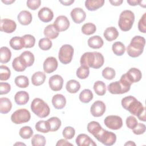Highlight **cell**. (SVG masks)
<instances>
[{
	"mask_svg": "<svg viewBox=\"0 0 146 146\" xmlns=\"http://www.w3.org/2000/svg\"><path fill=\"white\" fill-rule=\"evenodd\" d=\"M104 62L103 55L99 52H86L84 53L80 60L81 66L98 69L103 66Z\"/></svg>",
	"mask_w": 146,
	"mask_h": 146,
	"instance_id": "cell-1",
	"label": "cell"
},
{
	"mask_svg": "<svg viewBox=\"0 0 146 146\" xmlns=\"http://www.w3.org/2000/svg\"><path fill=\"white\" fill-rule=\"evenodd\" d=\"M121 106L133 115L138 116L145 108L143 104L132 96L124 97L121 100Z\"/></svg>",
	"mask_w": 146,
	"mask_h": 146,
	"instance_id": "cell-2",
	"label": "cell"
},
{
	"mask_svg": "<svg viewBox=\"0 0 146 146\" xmlns=\"http://www.w3.org/2000/svg\"><path fill=\"white\" fill-rule=\"evenodd\" d=\"M145 44V39L144 37L140 35L135 36L127 47L128 55L132 58L139 56L144 51Z\"/></svg>",
	"mask_w": 146,
	"mask_h": 146,
	"instance_id": "cell-3",
	"label": "cell"
},
{
	"mask_svg": "<svg viewBox=\"0 0 146 146\" xmlns=\"http://www.w3.org/2000/svg\"><path fill=\"white\" fill-rule=\"evenodd\" d=\"M31 110L33 112L40 118L48 116L50 112V109L48 104L42 99L35 98L31 103Z\"/></svg>",
	"mask_w": 146,
	"mask_h": 146,
	"instance_id": "cell-4",
	"label": "cell"
},
{
	"mask_svg": "<svg viewBox=\"0 0 146 146\" xmlns=\"http://www.w3.org/2000/svg\"><path fill=\"white\" fill-rule=\"evenodd\" d=\"M135 21L134 13L129 10L123 11L119 16L118 25L121 31H128L130 30Z\"/></svg>",
	"mask_w": 146,
	"mask_h": 146,
	"instance_id": "cell-5",
	"label": "cell"
},
{
	"mask_svg": "<svg viewBox=\"0 0 146 146\" xmlns=\"http://www.w3.org/2000/svg\"><path fill=\"white\" fill-rule=\"evenodd\" d=\"M93 136L99 142L107 146L113 145L116 141V135L115 133L104 129L103 128H101Z\"/></svg>",
	"mask_w": 146,
	"mask_h": 146,
	"instance_id": "cell-6",
	"label": "cell"
},
{
	"mask_svg": "<svg viewBox=\"0 0 146 146\" xmlns=\"http://www.w3.org/2000/svg\"><path fill=\"white\" fill-rule=\"evenodd\" d=\"M74 48L70 44H64L59 49L58 58L60 62L67 64L70 63L74 55Z\"/></svg>",
	"mask_w": 146,
	"mask_h": 146,
	"instance_id": "cell-7",
	"label": "cell"
},
{
	"mask_svg": "<svg viewBox=\"0 0 146 146\" xmlns=\"http://www.w3.org/2000/svg\"><path fill=\"white\" fill-rule=\"evenodd\" d=\"M31 119L30 112L25 108H21L14 112L11 116L13 123L16 124H21L28 122Z\"/></svg>",
	"mask_w": 146,
	"mask_h": 146,
	"instance_id": "cell-8",
	"label": "cell"
},
{
	"mask_svg": "<svg viewBox=\"0 0 146 146\" xmlns=\"http://www.w3.org/2000/svg\"><path fill=\"white\" fill-rule=\"evenodd\" d=\"M105 125L112 130H117L123 126V120L121 117L117 115L107 116L104 120Z\"/></svg>",
	"mask_w": 146,
	"mask_h": 146,
	"instance_id": "cell-9",
	"label": "cell"
},
{
	"mask_svg": "<svg viewBox=\"0 0 146 146\" xmlns=\"http://www.w3.org/2000/svg\"><path fill=\"white\" fill-rule=\"evenodd\" d=\"M107 89L112 94H123L128 92L130 88L124 87L119 81L112 82L108 85Z\"/></svg>",
	"mask_w": 146,
	"mask_h": 146,
	"instance_id": "cell-10",
	"label": "cell"
},
{
	"mask_svg": "<svg viewBox=\"0 0 146 146\" xmlns=\"http://www.w3.org/2000/svg\"><path fill=\"white\" fill-rule=\"evenodd\" d=\"M106 109L105 103L102 101L97 100L92 104L90 108V112L94 117H100L104 114Z\"/></svg>",
	"mask_w": 146,
	"mask_h": 146,
	"instance_id": "cell-11",
	"label": "cell"
},
{
	"mask_svg": "<svg viewBox=\"0 0 146 146\" xmlns=\"http://www.w3.org/2000/svg\"><path fill=\"white\" fill-rule=\"evenodd\" d=\"M17 28V24L13 20L5 18L1 21L0 30L1 31L6 33H12Z\"/></svg>",
	"mask_w": 146,
	"mask_h": 146,
	"instance_id": "cell-12",
	"label": "cell"
},
{
	"mask_svg": "<svg viewBox=\"0 0 146 146\" xmlns=\"http://www.w3.org/2000/svg\"><path fill=\"white\" fill-rule=\"evenodd\" d=\"M48 84L51 90L54 91H60L63 87V79L59 75H52L49 78Z\"/></svg>",
	"mask_w": 146,
	"mask_h": 146,
	"instance_id": "cell-13",
	"label": "cell"
},
{
	"mask_svg": "<svg viewBox=\"0 0 146 146\" xmlns=\"http://www.w3.org/2000/svg\"><path fill=\"white\" fill-rule=\"evenodd\" d=\"M58 66V63L56 59L53 56H49L43 62V70L44 72L50 74L56 70Z\"/></svg>",
	"mask_w": 146,
	"mask_h": 146,
	"instance_id": "cell-14",
	"label": "cell"
},
{
	"mask_svg": "<svg viewBox=\"0 0 146 146\" xmlns=\"http://www.w3.org/2000/svg\"><path fill=\"white\" fill-rule=\"evenodd\" d=\"M54 25L59 32L64 31L70 27V21L67 17L64 15H59L55 20Z\"/></svg>",
	"mask_w": 146,
	"mask_h": 146,
	"instance_id": "cell-15",
	"label": "cell"
},
{
	"mask_svg": "<svg viewBox=\"0 0 146 146\" xmlns=\"http://www.w3.org/2000/svg\"><path fill=\"white\" fill-rule=\"evenodd\" d=\"M72 21L77 24H79L86 19V12L80 7H75L73 9L70 13Z\"/></svg>",
	"mask_w": 146,
	"mask_h": 146,
	"instance_id": "cell-16",
	"label": "cell"
},
{
	"mask_svg": "<svg viewBox=\"0 0 146 146\" xmlns=\"http://www.w3.org/2000/svg\"><path fill=\"white\" fill-rule=\"evenodd\" d=\"M38 16L42 22L47 23L53 19L54 13L50 8L44 7L39 10L38 13Z\"/></svg>",
	"mask_w": 146,
	"mask_h": 146,
	"instance_id": "cell-17",
	"label": "cell"
},
{
	"mask_svg": "<svg viewBox=\"0 0 146 146\" xmlns=\"http://www.w3.org/2000/svg\"><path fill=\"white\" fill-rule=\"evenodd\" d=\"M76 143L78 146H95L96 144L86 134H79L76 138Z\"/></svg>",
	"mask_w": 146,
	"mask_h": 146,
	"instance_id": "cell-18",
	"label": "cell"
},
{
	"mask_svg": "<svg viewBox=\"0 0 146 146\" xmlns=\"http://www.w3.org/2000/svg\"><path fill=\"white\" fill-rule=\"evenodd\" d=\"M17 19L20 24L23 26H27L31 22L33 16L31 13L29 11L22 10L18 14Z\"/></svg>",
	"mask_w": 146,
	"mask_h": 146,
	"instance_id": "cell-19",
	"label": "cell"
},
{
	"mask_svg": "<svg viewBox=\"0 0 146 146\" xmlns=\"http://www.w3.org/2000/svg\"><path fill=\"white\" fill-rule=\"evenodd\" d=\"M125 74L132 83L139 82L142 78V74L140 70L134 67L130 68Z\"/></svg>",
	"mask_w": 146,
	"mask_h": 146,
	"instance_id": "cell-20",
	"label": "cell"
},
{
	"mask_svg": "<svg viewBox=\"0 0 146 146\" xmlns=\"http://www.w3.org/2000/svg\"><path fill=\"white\" fill-rule=\"evenodd\" d=\"M52 104L55 108L60 110L63 108L66 104V99L62 94H56L52 98Z\"/></svg>",
	"mask_w": 146,
	"mask_h": 146,
	"instance_id": "cell-21",
	"label": "cell"
},
{
	"mask_svg": "<svg viewBox=\"0 0 146 146\" xmlns=\"http://www.w3.org/2000/svg\"><path fill=\"white\" fill-rule=\"evenodd\" d=\"M14 100L18 105H25L29 100V95L28 92L25 91H18L14 96Z\"/></svg>",
	"mask_w": 146,
	"mask_h": 146,
	"instance_id": "cell-22",
	"label": "cell"
},
{
	"mask_svg": "<svg viewBox=\"0 0 146 146\" xmlns=\"http://www.w3.org/2000/svg\"><path fill=\"white\" fill-rule=\"evenodd\" d=\"M43 33L46 38L50 39H54L58 36L59 32L54 24H50L44 28Z\"/></svg>",
	"mask_w": 146,
	"mask_h": 146,
	"instance_id": "cell-23",
	"label": "cell"
},
{
	"mask_svg": "<svg viewBox=\"0 0 146 146\" xmlns=\"http://www.w3.org/2000/svg\"><path fill=\"white\" fill-rule=\"evenodd\" d=\"M87 43L90 47L94 49H98L103 46L104 42L100 36L95 35L88 39Z\"/></svg>",
	"mask_w": 146,
	"mask_h": 146,
	"instance_id": "cell-24",
	"label": "cell"
},
{
	"mask_svg": "<svg viewBox=\"0 0 146 146\" xmlns=\"http://www.w3.org/2000/svg\"><path fill=\"white\" fill-rule=\"evenodd\" d=\"M103 35L107 40L111 42L118 37L119 32L115 27H109L104 30Z\"/></svg>",
	"mask_w": 146,
	"mask_h": 146,
	"instance_id": "cell-25",
	"label": "cell"
},
{
	"mask_svg": "<svg viewBox=\"0 0 146 146\" xmlns=\"http://www.w3.org/2000/svg\"><path fill=\"white\" fill-rule=\"evenodd\" d=\"M19 56L26 67L31 66L34 62V55L29 51H23Z\"/></svg>",
	"mask_w": 146,
	"mask_h": 146,
	"instance_id": "cell-26",
	"label": "cell"
},
{
	"mask_svg": "<svg viewBox=\"0 0 146 146\" xmlns=\"http://www.w3.org/2000/svg\"><path fill=\"white\" fill-rule=\"evenodd\" d=\"M104 3V0H87L85 1V7L89 11H95L102 7Z\"/></svg>",
	"mask_w": 146,
	"mask_h": 146,
	"instance_id": "cell-27",
	"label": "cell"
},
{
	"mask_svg": "<svg viewBox=\"0 0 146 146\" xmlns=\"http://www.w3.org/2000/svg\"><path fill=\"white\" fill-rule=\"evenodd\" d=\"M46 78V74L42 71L35 72L31 76L32 84L35 86H39L44 83Z\"/></svg>",
	"mask_w": 146,
	"mask_h": 146,
	"instance_id": "cell-28",
	"label": "cell"
},
{
	"mask_svg": "<svg viewBox=\"0 0 146 146\" xmlns=\"http://www.w3.org/2000/svg\"><path fill=\"white\" fill-rule=\"evenodd\" d=\"M12 108V103L9 99L3 97L0 98V112L6 114L9 112Z\"/></svg>",
	"mask_w": 146,
	"mask_h": 146,
	"instance_id": "cell-29",
	"label": "cell"
},
{
	"mask_svg": "<svg viewBox=\"0 0 146 146\" xmlns=\"http://www.w3.org/2000/svg\"><path fill=\"white\" fill-rule=\"evenodd\" d=\"M10 47L15 50H20L25 47V43L22 37L14 36L10 40Z\"/></svg>",
	"mask_w": 146,
	"mask_h": 146,
	"instance_id": "cell-30",
	"label": "cell"
},
{
	"mask_svg": "<svg viewBox=\"0 0 146 146\" xmlns=\"http://www.w3.org/2000/svg\"><path fill=\"white\" fill-rule=\"evenodd\" d=\"M67 91L71 94L76 93L80 88V84L79 82L74 79L68 80L66 85Z\"/></svg>",
	"mask_w": 146,
	"mask_h": 146,
	"instance_id": "cell-31",
	"label": "cell"
},
{
	"mask_svg": "<svg viewBox=\"0 0 146 146\" xmlns=\"http://www.w3.org/2000/svg\"><path fill=\"white\" fill-rule=\"evenodd\" d=\"M0 62L2 63H8L11 57V52L10 50L5 46L2 47L0 48Z\"/></svg>",
	"mask_w": 146,
	"mask_h": 146,
	"instance_id": "cell-32",
	"label": "cell"
},
{
	"mask_svg": "<svg viewBox=\"0 0 146 146\" xmlns=\"http://www.w3.org/2000/svg\"><path fill=\"white\" fill-rule=\"evenodd\" d=\"M93 93L90 90L84 89L80 93L79 98L82 103H88L93 99Z\"/></svg>",
	"mask_w": 146,
	"mask_h": 146,
	"instance_id": "cell-33",
	"label": "cell"
},
{
	"mask_svg": "<svg viewBox=\"0 0 146 146\" xmlns=\"http://www.w3.org/2000/svg\"><path fill=\"white\" fill-rule=\"evenodd\" d=\"M94 90L96 94L99 96L104 95L106 92V84L100 80L96 81L94 84Z\"/></svg>",
	"mask_w": 146,
	"mask_h": 146,
	"instance_id": "cell-34",
	"label": "cell"
},
{
	"mask_svg": "<svg viewBox=\"0 0 146 146\" xmlns=\"http://www.w3.org/2000/svg\"><path fill=\"white\" fill-rule=\"evenodd\" d=\"M113 52L117 56L123 55L125 51L124 44L121 42H116L112 46Z\"/></svg>",
	"mask_w": 146,
	"mask_h": 146,
	"instance_id": "cell-35",
	"label": "cell"
},
{
	"mask_svg": "<svg viewBox=\"0 0 146 146\" xmlns=\"http://www.w3.org/2000/svg\"><path fill=\"white\" fill-rule=\"evenodd\" d=\"M35 127L36 130L40 132L47 133L50 131V125L47 121L39 120L35 124Z\"/></svg>",
	"mask_w": 146,
	"mask_h": 146,
	"instance_id": "cell-36",
	"label": "cell"
},
{
	"mask_svg": "<svg viewBox=\"0 0 146 146\" xmlns=\"http://www.w3.org/2000/svg\"><path fill=\"white\" fill-rule=\"evenodd\" d=\"M12 67L14 70L17 72H22L26 68V66L23 63L20 56L15 58L12 62Z\"/></svg>",
	"mask_w": 146,
	"mask_h": 146,
	"instance_id": "cell-37",
	"label": "cell"
},
{
	"mask_svg": "<svg viewBox=\"0 0 146 146\" xmlns=\"http://www.w3.org/2000/svg\"><path fill=\"white\" fill-rule=\"evenodd\" d=\"M15 84L19 88H26L29 85V80L27 76L25 75H19L14 79Z\"/></svg>",
	"mask_w": 146,
	"mask_h": 146,
	"instance_id": "cell-38",
	"label": "cell"
},
{
	"mask_svg": "<svg viewBox=\"0 0 146 146\" xmlns=\"http://www.w3.org/2000/svg\"><path fill=\"white\" fill-rule=\"evenodd\" d=\"M50 125V131L55 132L58 131L61 126V120L57 117H52L47 120Z\"/></svg>",
	"mask_w": 146,
	"mask_h": 146,
	"instance_id": "cell-39",
	"label": "cell"
},
{
	"mask_svg": "<svg viewBox=\"0 0 146 146\" xmlns=\"http://www.w3.org/2000/svg\"><path fill=\"white\" fill-rule=\"evenodd\" d=\"M81 30L83 34L87 35H90L95 33L96 30V27L94 23L88 22L84 24L82 26Z\"/></svg>",
	"mask_w": 146,
	"mask_h": 146,
	"instance_id": "cell-40",
	"label": "cell"
},
{
	"mask_svg": "<svg viewBox=\"0 0 146 146\" xmlns=\"http://www.w3.org/2000/svg\"><path fill=\"white\" fill-rule=\"evenodd\" d=\"M46 140L44 136L40 134L34 135L31 139V144L33 146H44L46 144Z\"/></svg>",
	"mask_w": 146,
	"mask_h": 146,
	"instance_id": "cell-41",
	"label": "cell"
},
{
	"mask_svg": "<svg viewBox=\"0 0 146 146\" xmlns=\"http://www.w3.org/2000/svg\"><path fill=\"white\" fill-rule=\"evenodd\" d=\"M19 135L22 139H30L33 135V130L30 126H24L19 129Z\"/></svg>",
	"mask_w": 146,
	"mask_h": 146,
	"instance_id": "cell-42",
	"label": "cell"
},
{
	"mask_svg": "<svg viewBox=\"0 0 146 146\" xmlns=\"http://www.w3.org/2000/svg\"><path fill=\"white\" fill-rule=\"evenodd\" d=\"M76 76L80 79H86L90 74V69L89 67L81 66L76 70Z\"/></svg>",
	"mask_w": 146,
	"mask_h": 146,
	"instance_id": "cell-43",
	"label": "cell"
},
{
	"mask_svg": "<svg viewBox=\"0 0 146 146\" xmlns=\"http://www.w3.org/2000/svg\"><path fill=\"white\" fill-rule=\"evenodd\" d=\"M52 43L51 40L47 38H43L39 40V47L44 51H47L50 49L52 47Z\"/></svg>",
	"mask_w": 146,
	"mask_h": 146,
	"instance_id": "cell-44",
	"label": "cell"
},
{
	"mask_svg": "<svg viewBox=\"0 0 146 146\" xmlns=\"http://www.w3.org/2000/svg\"><path fill=\"white\" fill-rule=\"evenodd\" d=\"M25 43V48H31L35 43V37L30 34H26L22 36Z\"/></svg>",
	"mask_w": 146,
	"mask_h": 146,
	"instance_id": "cell-45",
	"label": "cell"
},
{
	"mask_svg": "<svg viewBox=\"0 0 146 146\" xmlns=\"http://www.w3.org/2000/svg\"><path fill=\"white\" fill-rule=\"evenodd\" d=\"M11 75L10 70L5 65H1L0 66V80H8Z\"/></svg>",
	"mask_w": 146,
	"mask_h": 146,
	"instance_id": "cell-46",
	"label": "cell"
},
{
	"mask_svg": "<svg viewBox=\"0 0 146 146\" xmlns=\"http://www.w3.org/2000/svg\"><path fill=\"white\" fill-rule=\"evenodd\" d=\"M87 128L88 132L94 135L102 128V126L98 121H92L88 124Z\"/></svg>",
	"mask_w": 146,
	"mask_h": 146,
	"instance_id": "cell-47",
	"label": "cell"
},
{
	"mask_svg": "<svg viewBox=\"0 0 146 146\" xmlns=\"http://www.w3.org/2000/svg\"><path fill=\"white\" fill-rule=\"evenodd\" d=\"M116 75L115 71L113 68L107 67L102 71V76L103 78L107 80H112L113 79Z\"/></svg>",
	"mask_w": 146,
	"mask_h": 146,
	"instance_id": "cell-48",
	"label": "cell"
},
{
	"mask_svg": "<svg viewBox=\"0 0 146 146\" xmlns=\"http://www.w3.org/2000/svg\"><path fill=\"white\" fill-rule=\"evenodd\" d=\"M75 134V129L71 127V126H67L66 127L62 132V135L63 137L66 139H72Z\"/></svg>",
	"mask_w": 146,
	"mask_h": 146,
	"instance_id": "cell-49",
	"label": "cell"
},
{
	"mask_svg": "<svg viewBox=\"0 0 146 146\" xmlns=\"http://www.w3.org/2000/svg\"><path fill=\"white\" fill-rule=\"evenodd\" d=\"M138 29L143 33H146V13H144L138 22Z\"/></svg>",
	"mask_w": 146,
	"mask_h": 146,
	"instance_id": "cell-50",
	"label": "cell"
},
{
	"mask_svg": "<svg viewBox=\"0 0 146 146\" xmlns=\"http://www.w3.org/2000/svg\"><path fill=\"white\" fill-rule=\"evenodd\" d=\"M126 125L129 129H133L137 124L138 122L137 119L133 116H129L126 119Z\"/></svg>",
	"mask_w": 146,
	"mask_h": 146,
	"instance_id": "cell-51",
	"label": "cell"
},
{
	"mask_svg": "<svg viewBox=\"0 0 146 146\" xmlns=\"http://www.w3.org/2000/svg\"><path fill=\"white\" fill-rule=\"evenodd\" d=\"M146 130V126L145 124L141 123H138L137 125L132 129V131L134 134L139 135L143 134Z\"/></svg>",
	"mask_w": 146,
	"mask_h": 146,
	"instance_id": "cell-52",
	"label": "cell"
},
{
	"mask_svg": "<svg viewBox=\"0 0 146 146\" xmlns=\"http://www.w3.org/2000/svg\"><path fill=\"white\" fill-rule=\"evenodd\" d=\"M27 6L32 10H35L39 7L41 4L40 0H29L26 2Z\"/></svg>",
	"mask_w": 146,
	"mask_h": 146,
	"instance_id": "cell-53",
	"label": "cell"
},
{
	"mask_svg": "<svg viewBox=\"0 0 146 146\" xmlns=\"http://www.w3.org/2000/svg\"><path fill=\"white\" fill-rule=\"evenodd\" d=\"M11 90V86L9 83L6 82L0 83V94H7Z\"/></svg>",
	"mask_w": 146,
	"mask_h": 146,
	"instance_id": "cell-54",
	"label": "cell"
},
{
	"mask_svg": "<svg viewBox=\"0 0 146 146\" xmlns=\"http://www.w3.org/2000/svg\"><path fill=\"white\" fill-rule=\"evenodd\" d=\"M56 145L58 146V145H73L71 143L68 142L65 139H60L58 141L57 143L56 144Z\"/></svg>",
	"mask_w": 146,
	"mask_h": 146,
	"instance_id": "cell-55",
	"label": "cell"
},
{
	"mask_svg": "<svg viewBox=\"0 0 146 146\" xmlns=\"http://www.w3.org/2000/svg\"><path fill=\"white\" fill-rule=\"evenodd\" d=\"M138 119L140 120L145 121H146V116H145V109L137 116Z\"/></svg>",
	"mask_w": 146,
	"mask_h": 146,
	"instance_id": "cell-56",
	"label": "cell"
},
{
	"mask_svg": "<svg viewBox=\"0 0 146 146\" xmlns=\"http://www.w3.org/2000/svg\"><path fill=\"white\" fill-rule=\"evenodd\" d=\"M110 3H111V4L113 6H120L123 2V1L122 0H116V1H109Z\"/></svg>",
	"mask_w": 146,
	"mask_h": 146,
	"instance_id": "cell-57",
	"label": "cell"
},
{
	"mask_svg": "<svg viewBox=\"0 0 146 146\" xmlns=\"http://www.w3.org/2000/svg\"><path fill=\"white\" fill-rule=\"evenodd\" d=\"M59 2L64 6H70L74 2V0H67V1H59Z\"/></svg>",
	"mask_w": 146,
	"mask_h": 146,
	"instance_id": "cell-58",
	"label": "cell"
},
{
	"mask_svg": "<svg viewBox=\"0 0 146 146\" xmlns=\"http://www.w3.org/2000/svg\"><path fill=\"white\" fill-rule=\"evenodd\" d=\"M127 3L131 6H136L139 5V0H127Z\"/></svg>",
	"mask_w": 146,
	"mask_h": 146,
	"instance_id": "cell-59",
	"label": "cell"
},
{
	"mask_svg": "<svg viewBox=\"0 0 146 146\" xmlns=\"http://www.w3.org/2000/svg\"><path fill=\"white\" fill-rule=\"evenodd\" d=\"M139 5H140V6L145 8V6H146V1H139Z\"/></svg>",
	"mask_w": 146,
	"mask_h": 146,
	"instance_id": "cell-60",
	"label": "cell"
},
{
	"mask_svg": "<svg viewBox=\"0 0 146 146\" xmlns=\"http://www.w3.org/2000/svg\"><path fill=\"white\" fill-rule=\"evenodd\" d=\"M2 2L3 3L6 4V5H10V4H11L12 3L14 2L15 1H14V0H9V1H7V0H5V1L2 0Z\"/></svg>",
	"mask_w": 146,
	"mask_h": 146,
	"instance_id": "cell-61",
	"label": "cell"
},
{
	"mask_svg": "<svg viewBox=\"0 0 146 146\" xmlns=\"http://www.w3.org/2000/svg\"><path fill=\"white\" fill-rule=\"evenodd\" d=\"M124 145H136V144L132 141H128L124 144Z\"/></svg>",
	"mask_w": 146,
	"mask_h": 146,
	"instance_id": "cell-62",
	"label": "cell"
},
{
	"mask_svg": "<svg viewBox=\"0 0 146 146\" xmlns=\"http://www.w3.org/2000/svg\"><path fill=\"white\" fill-rule=\"evenodd\" d=\"M17 144H18V145H19V144H22V145H25V144H24V143H15L14 145H17Z\"/></svg>",
	"mask_w": 146,
	"mask_h": 146,
	"instance_id": "cell-63",
	"label": "cell"
}]
</instances>
